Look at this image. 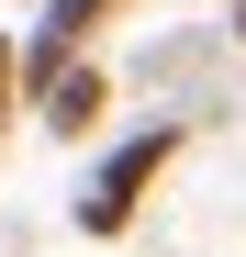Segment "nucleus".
Instances as JSON below:
<instances>
[{"instance_id":"1","label":"nucleus","mask_w":246,"mask_h":257,"mask_svg":"<svg viewBox=\"0 0 246 257\" xmlns=\"http://www.w3.org/2000/svg\"><path fill=\"white\" fill-rule=\"evenodd\" d=\"M168 157H179V123H146L135 146H112V157H101V179H90V201H78V235H123Z\"/></svg>"},{"instance_id":"2","label":"nucleus","mask_w":246,"mask_h":257,"mask_svg":"<svg viewBox=\"0 0 246 257\" xmlns=\"http://www.w3.org/2000/svg\"><path fill=\"white\" fill-rule=\"evenodd\" d=\"M123 12V0H45V34H34V45H23V90H45V78L78 56V45H90V34Z\"/></svg>"},{"instance_id":"3","label":"nucleus","mask_w":246,"mask_h":257,"mask_svg":"<svg viewBox=\"0 0 246 257\" xmlns=\"http://www.w3.org/2000/svg\"><path fill=\"white\" fill-rule=\"evenodd\" d=\"M101 101H112V90H101V67H78V56L45 78V90H34V112H45L56 135H90V123H101Z\"/></svg>"},{"instance_id":"4","label":"nucleus","mask_w":246,"mask_h":257,"mask_svg":"<svg viewBox=\"0 0 246 257\" xmlns=\"http://www.w3.org/2000/svg\"><path fill=\"white\" fill-rule=\"evenodd\" d=\"M12 90H23V56L0 45V123H12Z\"/></svg>"},{"instance_id":"5","label":"nucleus","mask_w":246,"mask_h":257,"mask_svg":"<svg viewBox=\"0 0 246 257\" xmlns=\"http://www.w3.org/2000/svg\"><path fill=\"white\" fill-rule=\"evenodd\" d=\"M235 23H246V12H235Z\"/></svg>"}]
</instances>
